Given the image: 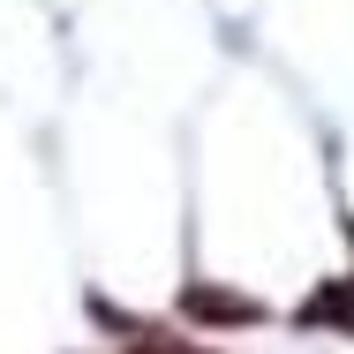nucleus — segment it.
<instances>
[{
  "mask_svg": "<svg viewBox=\"0 0 354 354\" xmlns=\"http://www.w3.org/2000/svg\"><path fill=\"white\" fill-rule=\"evenodd\" d=\"M189 317H212V324H249V317H257V301L218 294V286H189Z\"/></svg>",
  "mask_w": 354,
  "mask_h": 354,
  "instance_id": "f257e3e1",
  "label": "nucleus"
},
{
  "mask_svg": "<svg viewBox=\"0 0 354 354\" xmlns=\"http://www.w3.org/2000/svg\"><path fill=\"white\" fill-rule=\"evenodd\" d=\"M324 317H332V324H354V286H339V294H317V301L301 309V324H324Z\"/></svg>",
  "mask_w": 354,
  "mask_h": 354,
  "instance_id": "f03ea898",
  "label": "nucleus"
},
{
  "mask_svg": "<svg viewBox=\"0 0 354 354\" xmlns=\"http://www.w3.org/2000/svg\"><path fill=\"white\" fill-rule=\"evenodd\" d=\"M129 354H196V347H181V339H136Z\"/></svg>",
  "mask_w": 354,
  "mask_h": 354,
  "instance_id": "7ed1b4c3",
  "label": "nucleus"
}]
</instances>
